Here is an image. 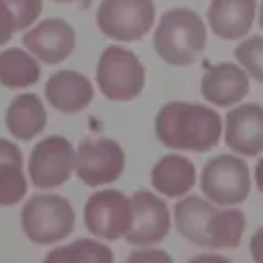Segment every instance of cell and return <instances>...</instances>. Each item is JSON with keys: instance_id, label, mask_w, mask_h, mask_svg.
<instances>
[{"instance_id": "obj_20", "label": "cell", "mask_w": 263, "mask_h": 263, "mask_svg": "<svg viewBox=\"0 0 263 263\" xmlns=\"http://www.w3.org/2000/svg\"><path fill=\"white\" fill-rule=\"evenodd\" d=\"M41 66L37 58L18 47L0 51V84L6 88H25L39 80Z\"/></svg>"}, {"instance_id": "obj_9", "label": "cell", "mask_w": 263, "mask_h": 263, "mask_svg": "<svg viewBox=\"0 0 263 263\" xmlns=\"http://www.w3.org/2000/svg\"><path fill=\"white\" fill-rule=\"evenodd\" d=\"M76 162V150L64 136H47L37 142L29 156V179L39 189L64 185Z\"/></svg>"}, {"instance_id": "obj_1", "label": "cell", "mask_w": 263, "mask_h": 263, "mask_svg": "<svg viewBox=\"0 0 263 263\" xmlns=\"http://www.w3.org/2000/svg\"><path fill=\"white\" fill-rule=\"evenodd\" d=\"M154 132L166 148L208 152L222 138V117L216 109L201 103L171 101L158 109Z\"/></svg>"}, {"instance_id": "obj_17", "label": "cell", "mask_w": 263, "mask_h": 263, "mask_svg": "<svg viewBox=\"0 0 263 263\" xmlns=\"http://www.w3.org/2000/svg\"><path fill=\"white\" fill-rule=\"evenodd\" d=\"M8 132L21 140L29 142L35 136H39L45 129L47 123V111L43 101L33 92H23L16 99L10 101L6 115H4Z\"/></svg>"}, {"instance_id": "obj_22", "label": "cell", "mask_w": 263, "mask_h": 263, "mask_svg": "<svg viewBox=\"0 0 263 263\" xmlns=\"http://www.w3.org/2000/svg\"><path fill=\"white\" fill-rule=\"evenodd\" d=\"M45 261H66V263H111L113 251L92 238H78L66 247H58L45 255Z\"/></svg>"}, {"instance_id": "obj_18", "label": "cell", "mask_w": 263, "mask_h": 263, "mask_svg": "<svg viewBox=\"0 0 263 263\" xmlns=\"http://www.w3.org/2000/svg\"><path fill=\"white\" fill-rule=\"evenodd\" d=\"M214 212L216 205L210 199L197 195L181 197L173 208L175 226L183 238H187L197 247L208 249V224Z\"/></svg>"}, {"instance_id": "obj_29", "label": "cell", "mask_w": 263, "mask_h": 263, "mask_svg": "<svg viewBox=\"0 0 263 263\" xmlns=\"http://www.w3.org/2000/svg\"><path fill=\"white\" fill-rule=\"evenodd\" d=\"M259 25L263 29V2H261V8H259Z\"/></svg>"}, {"instance_id": "obj_11", "label": "cell", "mask_w": 263, "mask_h": 263, "mask_svg": "<svg viewBox=\"0 0 263 263\" xmlns=\"http://www.w3.org/2000/svg\"><path fill=\"white\" fill-rule=\"evenodd\" d=\"M23 45L39 62L55 66L74 51L76 33L64 18H45L39 25L27 29L23 35Z\"/></svg>"}, {"instance_id": "obj_7", "label": "cell", "mask_w": 263, "mask_h": 263, "mask_svg": "<svg viewBox=\"0 0 263 263\" xmlns=\"http://www.w3.org/2000/svg\"><path fill=\"white\" fill-rule=\"evenodd\" d=\"M125 168V152L111 138H84L76 148L74 173L88 187H101L117 181Z\"/></svg>"}, {"instance_id": "obj_24", "label": "cell", "mask_w": 263, "mask_h": 263, "mask_svg": "<svg viewBox=\"0 0 263 263\" xmlns=\"http://www.w3.org/2000/svg\"><path fill=\"white\" fill-rule=\"evenodd\" d=\"M16 23V31H27L41 14V0H0Z\"/></svg>"}, {"instance_id": "obj_5", "label": "cell", "mask_w": 263, "mask_h": 263, "mask_svg": "<svg viewBox=\"0 0 263 263\" xmlns=\"http://www.w3.org/2000/svg\"><path fill=\"white\" fill-rule=\"evenodd\" d=\"M199 187L212 203L236 205L251 193V171L236 154H218L203 164Z\"/></svg>"}, {"instance_id": "obj_12", "label": "cell", "mask_w": 263, "mask_h": 263, "mask_svg": "<svg viewBox=\"0 0 263 263\" xmlns=\"http://www.w3.org/2000/svg\"><path fill=\"white\" fill-rule=\"evenodd\" d=\"M224 142L240 156H257L263 152V105L242 103L226 113Z\"/></svg>"}, {"instance_id": "obj_23", "label": "cell", "mask_w": 263, "mask_h": 263, "mask_svg": "<svg viewBox=\"0 0 263 263\" xmlns=\"http://www.w3.org/2000/svg\"><path fill=\"white\" fill-rule=\"evenodd\" d=\"M234 58L251 78L263 84V37L261 35L247 37L242 43H238V47L234 49Z\"/></svg>"}, {"instance_id": "obj_15", "label": "cell", "mask_w": 263, "mask_h": 263, "mask_svg": "<svg viewBox=\"0 0 263 263\" xmlns=\"http://www.w3.org/2000/svg\"><path fill=\"white\" fill-rule=\"evenodd\" d=\"M255 14L257 0H212L205 16L216 37L234 41L251 31Z\"/></svg>"}, {"instance_id": "obj_28", "label": "cell", "mask_w": 263, "mask_h": 263, "mask_svg": "<svg viewBox=\"0 0 263 263\" xmlns=\"http://www.w3.org/2000/svg\"><path fill=\"white\" fill-rule=\"evenodd\" d=\"M255 185H257V189L263 193V156H261L259 162L255 164Z\"/></svg>"}, {"instance_id": "obj_2", "label": "cell", "mask_w": 263, "mask_h": 263, "mask_svg": "<svg viewBox=\"0 0 263 263\" xmlns=\"http://www.w3.org/2000/svg\"><path fill=\"white\" fill-rule=\"evenodd\" d=\"M208 43V31L203 18L187 8H168L160 18L152 35V45L160 60L168 66H191Z\"/></svg>"}, {"instance_id": "obj_3", "label": "cell", "mask_w": 263, "mask_h": 263, "mask_svg": "<svg viewBox=\"0 0 263 263\" xmlns=\"http://www.w3.org/2000/svg\"><path fill=\"white\" fill-rule=\"evenodd\" d=\"M72 203L55 193H39L27 199L21 210V228L35 245H53L74 230Z\"/></svg>"}, {"instance_id": "obj_13", "label": "cell", "mask_w": 263, "mask_h": 263, "mask_svg": "<svg viewBox=\"0 0 263 263\" xmlns=\"http://www.w3.org/2000/svg\"><path fill=\"white\" fill-rule=\"evenodd\" d=\"M199 90L208 103L216 107H232L249 95V74L238 64L222 62L203 72Z\"/></svg>"}, {"instance_id": "obj_30", "label": "cell", "mask_w": 263, "mask_h": 263, "mask_svg": "<svg viewBox=\"0 0 263 263\" xmlns=\"http://www.w3.org/2000/svg\"><path fill=\"white\" fill-rule=\"evenodd\" d=\"M53 2H74V0H53Z\"/></svg>"}, {"instance_id": "obj_8", "label": "cell", "mask_w": 263, "mask_h": 263, "mask_svg": "<svg viewBox=\"0 0 263 263\" xmlns=\"http://www.w3.org/2000/svg\"><path fill=\"white\" fill-rule=\"evenodd\" d=\"M134 220L132 197L119 189L95 191L84 203V226L86 230L103 240L123 238Z\"/></svg>"}, {"instance_id": "obj_4", "label": "cell", "mask_w": 263, "mask_h": 263, "mask_svg": "<svg viewBox=\"0 0 263 263\" xmlns=\"http://www.w3.org/2000/svg\"><path fill=\"white\" fill-rule=\"evenodd\" d=\"M97 84L105 99L125 103L136 99L146 84V70L140 58L121 45L103 49L97 64Z\"/></svg>"}, {"instance_id": "obj_21", "label": "cell", "mask_w": 263, "mask_h": 263, "mask_svg": "<svg viewBox=\"0 0 263 263\" xmlns=\"http://www.w3.org/2000/svg\"><path fill=\"white\" fill-rule=\"evenodd\" d=\"M247 228V218L240 210L228 208L212 214L208 224V249H236Z\"/></svg>"}, {"instance_id": "obj_27", "label": "cell", "mask_w": 263, "mask_h": 263, "mask_svg": "<svg viewBox=\"0 0 263 263\" xmlns=\"http://www.w3.org/2000/svg\"><path fill=\"white\" fill-rule=\"evenodd\" d=\"M249 251H251V257H253L257 263H263V226L251 236Z\"/></svg>"}, {"instance_id": "obj_25", "label": "cell", "mask_w": 263, "mask_h": 263, "mask_svg": "<svg viewBox=\"0 0 263 263\" xmlns=\"http://www.w3.org/2000/svg\"><path fill=\"white\" fill-rule=\"evenodd\" d=\"M14 31H16V23H14L12 14L8 12V8L0 2V45L8 43L10 37L14 35Z\"/></svg>"}, {"instance_id": "obj_16", "label": "cell", "mask_w": 263, "mask_h": 263, "mask_svg": "<svg viewBox=\"0 0 263 263\" xmlns=\"http://www.w3.org/2000/svg\"><path fill=\"white\" fill-rule=\"evenodd\" d=\"M195 164L183 154H164L150 171L152 187L164 197H183L195 185Z\"/></svg>"}, {"instance_id": "obj_10", "label": "cell", "mask_w": 263, "mask_h": 263, "mask_svg": "<svg viewBox=\"0 0 263 263\" xmlns=\"http://www.w3.org/2000/svg\"><path fill=\"white\" fill-rule=\"evenodd\" d=\"M134 220L125 232V240L132 247H152L166 238L171 230V212L162 197L152 191L138 189L132 195Z\"/></svg>"}, {"instance_id": "obj_14", "label": "cell", "mask_w": 263, "mask_h": 263, "mask_svg": "<svg viewBox=\"0 0 263 263\" xmlns=\"http://www.w3.org/2000/svg\"><path fill=\"white\" fill-rule=\"evenodd\" d=\"M92 97V82L76 70H58L45 82V99L49 107L66 115L86 109Z\"/></svg>"}, {"instance_id": "obj_19", "label": "cell", "mask_w": 263, "mask_h": 263, "mask_svg": "<svg viewBox=\"0 0 263 263\" xmlns=\"http://www.w3.org/2000/svg\"><path fill=\"white\" fill-rule=\"evenodd\" d=\"M27 195L23 152L6 138H0V205H14Z\"/></svg>"}, {"instance_id": "obj_26", "label": "cell", "mask_w": 263, "mask_h": 263, "mask_svg": "<svg viewBox=\"0 0 263 263\" xmlns=\"http://www.w3.org/2000/svg\"><path fill=\"white\" fill-rule=\"evenodd\" d=\"M127 261H171V255L164 251H150L146 247H140L138 251L127 255Z\"/></svg>"}, {"instance_id": "obj_6", "label": "cell", "mask_w": 263, "mask_h": 263, "mask_svg": "<svg viewBox=\"0 0 263 263\" xmlns=\"http://www.w3.org/2000/svg\"><path fill=\"white\" fill-rule=\"evenodd\" d=\"M152 0H101L97 10L99 31L115 41H140L154 25Z\"/></svg>"}]
</instances>
